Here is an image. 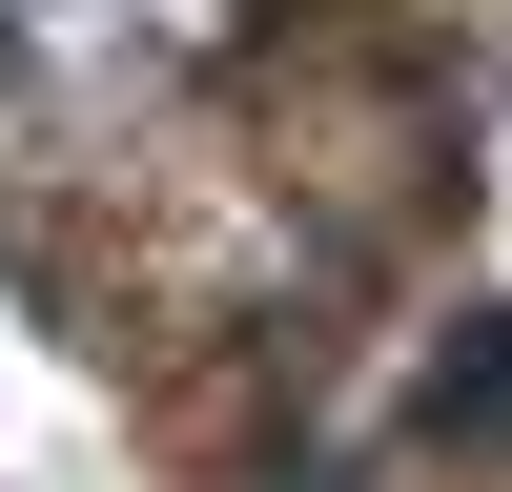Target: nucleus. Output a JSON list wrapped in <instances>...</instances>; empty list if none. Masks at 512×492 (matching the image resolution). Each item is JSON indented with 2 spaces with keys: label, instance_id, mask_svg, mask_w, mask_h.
Returning a JSON list of instances; mask_svg holds the SVG:
<instances>
[{
  "label": "nucleus",
  "instance_id": "1",
  "mask_svg": "<svg viewBox=\"0 0 512 492\" xmlns=\"http://www.w3.org/2000/svg\"><path fill=\"white\" fill-rule=\"evenodd\" d=\"M267 164L328 205V246H410V226L451 205L431 41H410V21H308V41H267Z\"/></svg>",
  "mask_w": 512,
  "mask_h": 492
},
{
  "label": "nucleus",
  "instance_id": "2",
  "mask_svg": "<svg viewBox=\"0 0 512 492\" xmlns=\"http://www.w3.org/2000/svg\"><path fill=\"white\" fill-rule=\"evenodd\" d=\"M431 451H512V308L451 328V369H431Z\"/></svg>",
  "mask_w": 512,
  "mask_h": 492
},
{
  "label": "nucleus",
  "instance_id": "3",
  "mask_svg": "<svg viewBox=\"0 0 512 492\" xmlns=\"http://www.w3.org/2000/svg\"><path fill=\"white\" fill-rule=\"evenodd\" d=\"M492 41H512V0H492Z\"/></svg>",
  "mask_w": 512,
  "mask_h": 492
}]
</instances>
